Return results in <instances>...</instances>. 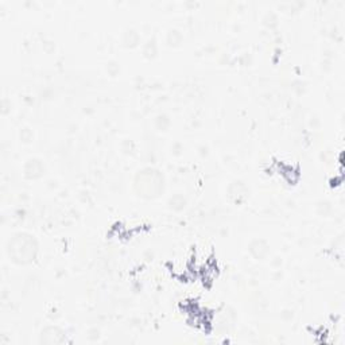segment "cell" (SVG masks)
Listing matches in <instances>:
<instances>
[{
	"label": "cell",
	"instance_id": "5b68a950",
	"mask_svg": "<svg viewBox=\"0 0 345 345\" xmlns=\"http://www.w3.org/2000/svg\"><path fill=\"white\" fill-rule=\"evenodd\" d=\"M248 250H250L251 255L254 256L255 259L262 260V259H264L268 254V244L264 241V240L255 239V240H252V241L250 243Z\"/></svg>",
	"mask_w": 345,
	"mask_h": 345
},
{
	"label": "cell",
	"instance_id": "30bf717a",
	"mask_svg": "<svg viewBox=\"0 0 345 345\" xmlns=\"http://www.w3.org/2000/svg\"><path fill=\"white\" fill-rule=\"evenodd\" d=\"M169 119H167V116H165V115H159V116L156 117V126H158V128L161 129V131H165L166 129V127L169 126Z\"/></svg>",
	"mask_w": 345,
	"mask_h": 345
},
{
	"label": "cell",
	"instance_id": "6da1fadb",
	"mask_svg": "<svg viewBox=\"0 0 345 345\" xmlns=\"http://www.w3.org/2000/svg\"><path fill=\"white\" fill-rule=\"evenodd\" d=\"M38 251V241L27 232H17L7 241V255L18 266H28L35 262Z\"/></svg>",
	"mask_w": 345,
	"mask_h": 345
},
{
	"label": "cell",
	"instance_id": "8992f818",
	"mask_svg": "<svg viewBox=\"0 0 345 345\" xmlns=\"http://www.w3.org/2000/svg\"><path fill=\"white\" fill-rule=\"evenodd\" d=\"M139 45V34L134 28H128L123 34V46L127 49H134Z\"/></svg>",
	"mask_w": 345,
	"mask_h": 345
},
{
	"label": "cell",
	"instance_id": "7a4b0ae2",
	"mask_svg": "<svg viewBox=\"0 0 345 345\" xmlns=\"http://www.w3.org/2000/svg\"><path fill=\"white\" fill-rule=\"evenodd\" d=\"M166 189L165 175L155 167H143L135 174L134 192L143 200H156Z\"/></svg>",
	"mask_w": 345,
	"mask_h": 345
},
{
	"label": "cell",
	"instance_id": "ba28073f",
	"mask_svg": "<svg viewBox=\"0 0 345 345\" xmlns=\"http://www.w3.org/2000/svg\"><path fill=\"white\" fill-rule=\"evenodd\" d=\"M166 41L167 45L175 47V46L181 45V42H182V35H181V33H179L178 30H170V31L167 33Z\"/></svg>",
	"mask_w": 345,
	"mask_h": 345
},
{
	"label": "cell",
	"instance_id": "3957f363",
	"mask_svg": "<svg viewBox=\"0 0 345 345\" xmlns=\"http://www.w3.org/2000/svg\"><path fill=\"white\" fill-rule=\"evenodd\" d=\"M41 343L64 344V343H66V333L58 326H47L41 332Z\"/></svg>",
	"mask_w": 345,
	"mask_h": 345
},
{
	"label": "cell",
	"instance_id": "9c48e42d",
	"mask_svg": "<svg viewBox=\"0 0 345 345\" xmlns=\"http://www.w3.org/2000/svg\"><path fill=\"white\" fill-rule=\"evenodd\" d=\"M143 53H145L146 58H154L156 56L155 41H149L143 47Z\"/></svg>",
	"mask_w": 345,
	"mask_h": 345
},
{
	"label": "cell",
	"instance_id": "277c9868",
	"mask_svg": "<svg viewBox=\"0 0 345 345\" xmlns=\"http://www.w3.org/2000/svg\"><path fill=\"white\" fill-rule=\"evenodd\" d=\"M45 165L43 162L38 158H31L28 159L27 163L24 165V175L28 179H38L45 174Z\"/></svg>",
	"mask_w": 345,
	"mask_h": 345
},
{
	"label": "cell",
	"instance_id": "52a82bcc",
	"mask_svg": "<svg viewBox=\"0 0 345 345\" xmlns=\"http://www.w3.org/2000/svg\"><path fill=\"white\" fill-rule=\"evenodd\" d=\"M186 206V198L182 194H175L170 197L169 200V208L172 211H182Z\"/></svg>",
	"mask_w": 345,
	"mask_h": 345
}]
</instances>
